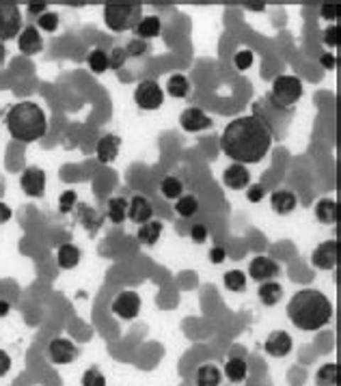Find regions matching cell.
<instances>
[{"mask_svg": "<svg viewBox=\"0 0 341 386\" xmlns=\"http://www.w3.org/2000/svg\"><path fill=\"white\" fill-rule=\"evenodd\" d=\"M272 132L270 128L257 119L255 115L238 117L220 134V151L232 158L236 164H257L261 162L270 147H272Z\"/></svg>", "mask_w": 341, "mask_h": 386, "instance_id": "6da1fadb", "label": "cell"}, {"mask_svg": "<svg viewBox=\"0 0 341 386\" xmlns=\"http://www.w3.org/2000/svg\"><path fill=\"white\" fill-rule=\"evenodd\" d=\"M288 317L298 330L313 333V330H320L330 321L332 302L320 290L307 287L292 296V300L288 304Z\"/></svg>", "mask_w": 341, "mask_h": 386, "instance_id": "7a4b0ae2", "label": "cell"}, {"mask_svg": "<svg viewBox=\"0 0 341 386\" xmlns=\"http://www.w3.org/2000/svg\"><path fill=\"white\" fill-rule=\"evenodd\" d=\"M5 126L13 140L20 143H35L48 134V117L43 108L37 101L24 99L7 108Z\"/></svg>", "mask_w": 341, "mask_h": 386, "instance_id": "3957f363", "label": "cell"}, {"mask_svg": "<svg viewBox=\"0 0 341 386\" xmlns=\"http://www.w3.org/2000/svg\"><path fill=\"white\" fill-rule=\"evenodd\" d=\"M102 16H104L106 26L112 33L134 31L143 18V5L141 3H108V5H104Z\"/></svg>", "mask_w": 341, "mask_h": 386, "instance_id": "277c9868", "label": "cell"}, {"mask_svg": "<svg viewBox=\"0 0 341 386\" xmlns=\"http://www.w3.org/2000/svg\"><path fill=\"white\" fill-rule=\"evenodd\" d=\"M305 87L298 76H276L272 80V89L268 93L270 101L283 110H294V106L303 99Z\"/></svg>", "mask_w": 341, "mask_h": 386, "instance_id": "5b68a950", "label": "cell"}, {"mask_svg": "<svg viewBox=\"0 0 341 386\" xmlns=\"http://www.w3.org/2000/svg\"><path fill=\"white\" fill-rule=\"evenodd\" d=\"M24 28L22 11L16 3H0V41H9L20 35Z\"/></svg>", "mask_w": 341, "mask_h": 386, "instance_id": "8992f818", "label": "cell"}, {"mask_svg": "<svg viewBox=\"0 0 341 386\" xmlns=\"http://www.w3.org/2000/svg\"><path fill=\"white\" fill-rule=\"evenodd\" d=\"M134 104L141 110H158L164 104V91L156 80H141L134 89Z\"/></svg>", "mask_w": 341, "mask_h": 386, "instance_id": "52a82bcc", "label": "cell"}, {"mask_svg": "<svg viewBox=\"0 0 341 386\" xmlns=\"http://www.w3.org/2000/svg\"><path fill=\"white\" fill-rule=\"evenodd\" d=\"M45 354H48V360L52 365H70V363H74L78 358L80 350H78V346L72 339L56 337V339H52L48 343Z\"/></svg>", "mask_w": 341, "mask_h": 386, "instance_id": "ba28073f", "label": "cell"}, {"mask_svg": "<svg viewBox=\"0 0 341 386\" xmlns=\"http://www.w3.org/2000/svg\"><path fill=\"white\" fill-rule=\"evenodd\" d=\"M281 274V265L268 257V255H257L251 263H249V277L257 283H266V281H274Z\"/></svg>", "mask_w": 341, "mask_h": 386, "instance_id": "9c48e42d", "label": "cell"}, {"mask_svg": "<svg viewBox=\"0 0 341 386\" xmlns=\"http://www.w3.org/2000/svg\"><path fill=\"white\" fill-rule=\"evenodd\" d=\"M110 309H112V313H115L117 317L130 321V319H134V317L139 315V311H141V296H139L136 292L126 290V292H121V294L115 296V300H112Z\"/></svg>", "mask_w": 341, "mask_h": 386, "instance_id": "30bf717a", "label": "cell"}, {"mask_svg": "<svg viewBox=\"0 0 341 386\" xmlns=\"http://www.w3.org/2000/svg\"><path fill=\"white\" fill-rule=\"evenodd\" d=\"M45 180L48 175L41 167H26L20 175V188L24 190V194L39 199L45 192Z\"/></svg>", "mask_w": 341, "mask_h": 386, "instance_id": "8fae6325", "label": "cell"}, {"mask_svg": "<svg viewBox=\"0 0 341 386\" xmlns=\"http://www.w3.org/2000/svg\"><path fill=\"white\" fill-rule=\"evenodd\" d=\"M180 126H182L186 132L197 134V132H205V130H210V128L214 126V119H212L207 113H203L201 108L190 106V108H186L184 113L180 115Z\"/></svg>", "mask_w": 341, "mask_h": 386, "instance_id": "7c38bea8", "label": "cell"}, {"mask_svg": "<svg viewBox=\"0 0 341 386\" xmlns=\"http://www.w3.org/2000/svg\"><path fill=\"white\" fill-rule=\"evenodd\" d=\"M74 220L80 225V227H85L87 231H91V233H97L99 229H102V225H104V220H106V216L104 214H99L93 205H89V203H80L78 201V205L74 207Z\"/></svg>", "mask_w": 341, "mask_h": 386, "instance_id": "4fadbf2b", "label": "cell"}, {"mask_svg": "<svg viewBox=\"0 0 341 386\" xmlns=\"http://www.w3.org/2000/svg\"><path fill=\"white\" fill-rule=\"evenodd\" d=\"M337 257H339V244L335 238L322 242L313 253H311V263L318 270H335L337 265Z\"/></svg>", "mask_w": 341, "mask_h": 386, "instance_id": "5bb4252c", "label": "cell"}, {"mask_svg": "<svg viewBox=\"0 0 341 386\" xmlns=\"http://www.w3.org/2000/svg\"><path fill=\"white\" fill-rule=\"evenodd\" d=\"M292 348H294V341L286 330H272L266 339V343H264V350L272 358H286L292 352Z\"/></svg>", "mask_w": 341, "mask_h": 386, "instance_id": "9a60e30c", "label": "cell"}, {"mask_svg": "<svg viewBox=\"0 0 341 386\" xmlns=\"http://www.w3.org/2000/svg\"><path fill=\"white\" fill-rule=\"evenodd\" d=\"M18 50L26 57H35V54L43 52V37L41 31L33 24L24 26L18 35Z\"/></svg>", "mask_w": 341, "mask_h": 386, "instance_id": "2e32d148", "label": "cell"}, {"mask_svg": "<svg viewBox=\"0 0 341 386\" xmlns=\"http://www.w3.org/2000/svg\"><path fill=\"white\" fill-rule=\"evenodd\" d=\"M222 184L229 190H244L251 186V171L244 167V164H229L222 171Z\"/></svg>", "mask_w": 341, "mask_h": 386, "instance_id": "e0dca14e", "label": "cell"}, {"mask_svg": "<svg viewBox=\"0 0 341 386\" xmlns=\"http://www.w3.org/2000/svg\"><path fill=\"white\" fill-rule=\"evenodd\" d=\"M128 218L132 223H136L139 227L153 220V205L147 197L143 194H134L130 201H128Z\"/></svg>", "mask_w": 341, "mask_h": 386, "instance_id": "ac0fdd59", "label": "cell"}, {"mask_svg": "<svg viewBox=\"0 0 341 386\" xmlns=\"http://www.w3.org/2000/svg\"><path fill=\"white\" fill-rule=\"evenodd\" d=\"M119 151H121V138L117 134H104L95 145V155L97 162L102 164H112L117 160Z\"/></svg>", "mask_w": 341, "mask_h": 386, "instance_id": "d6986e66", "label": "cell"}, {"mask_svg": "<svg viewBox=\"0 0 341 386\" xmlns=\"http://www.w3.org/2000/svg\"><path fill=\"white\" fill-rule=\"evenodd\" d=\"M296 205H298V197H296V192H292V190H288V188L274 190V192L270 194V207H272L276 214H281V216L292 214V211L296 209Z\"/></svg>", "mask_w": 341, "mask_h": 386, "instance_id": "ffe728a7", "label": "cell"}, {"mask_svg": "<svg viewBox=\"0 0 341 386\" xmlns=\"http://www.w3.org/2000/svg\"><path fill=\"white\" fill-rule=\"evenodd\" d=\"M80 259H82V253L72 242H65V244H61L59 248H56V263H59V268H63V270L78 268Z\"/></svg>", "mask_w": 341, "mask_h": 386, "instance_id": "44dd1931", "label": "cell"}, {"mask_svg": "<svg viewBox=\"0 0 341 386\" xmlns=\"http://www.w3.org/2000/svg\"><path fill=\"white\" fill-rule=\"evenodd\" d=\"M315 218H318V223H322V225H335L337 218H339V203H337V199H332V197L320 199L315 203Z\"/></svg>", "mask_w": 341, "mask_h": 386, "instance_id": "7402d4cb", "label": "cell"}, {"mask_svg": "<svg viewBox=\"0 0 341 386\" xmlns=\"http://www.w3.org/2000/svg\"><path fill=\"white\" fill-rule=\"evenodd\" d=\"M224 375L234 384H242L249 377V363L242 356H232L224 363Z\"/></svg>", "mask_w": 341, "mask_h": 386, "instance_id": "603a6c76", "label": "cell"}, {"mask_svg": "<svg viewBox=\"0 0 341 386\" xmlns=\"http://www.w3.org/2000/svg\"><path fill=\"white\" fill-rule=\"evenodd\" d=\"M112 225H121L128 218V199L126 197H110L106 203V214H104Z\"/></svg>", "mask_w": 341, "mask_h": 386, "instance_id": "cb8c5ba5", "label": "cell"}, {"mask_svg": "<svg viewBox=\"0 0 341 386\" xmlns=\"http://www.w3.org/2000/svg\"><path fill=\"white\" fill-rule=\"evenodd\" d=\"M283 285L276 283V281H266V283H259L257 287V298L264 307H274L278 304V300H283Z\"/></svg>", "mask_w": 341, "mask_h": 386, "instance_id": "d4e9b609", "label": "cell"}, {"mask_svg": "<svg viewBox=\"0 0 341 386\" xmlns=\"http://www.w3.org/2000/svg\"><path fill=\"white\" fill-rule=\"evenodd\" d=\"M134 33H136V37L143 39V41L156 39V37L162 35V20H160L158 16H143L141 22L136 24Z\"/></svg>", "mask_w": 341, "mask_h": 386, "instance_id": "484cf974", "label": "cell"}, {"mask_svg": "<svg viewBox=\"0 0 341 386\" xmlns=\"http://www.w3.org/2000/svg\"><path fill=\"white\" fill-rule=\"evenodd\" d=\"M220 382H222V371L214 363H203L195 373L197 386H220Z\"/></svg>", "mask_w": 341, "mask_h": 386, "instance_id": "4316f807", "label": "cell"}, {"mask_svg": "<svg viewBox=\"0 0 341 386\" xmlns=\"http://www.w3.org/2000/svg\"><path fill=\"white\" fill-rule=\"evenodd\" d=\"M162 231H164V223H162V220H149V223L141 225L136 238H139V242L143 246H153L162 238Z\"/></svg>", "mask_w": 341, "mask_h": 386, "instance_id": "83f0119b", "label": "cell"}, {"mask_svg": "<svg viewBox=\"0 0 341 386\" xmlns=\"http://www.w3.org/2000/svg\"><path fill=\"white\" fill-rule=\"evenodd\" d=\"M166 93L175 99H184L190 93V80L184 74H173L166 80Z\"/></svg>", "mask_w": 341, "mask_h": 386, "instance_id": "f1b7e54d", "label": "cell"}, {"mask_svg": "<svg viewBox=\"0 0 341 386\" xmlns=\"http://www.w3.org/2000/svg\"><path fill=\"white\" fill-rule=\"evenodd\" d=\"M160 192L164 199L168 201H175L184 194V182L178 177V175H166L162 182H160Z\"/></svg>", "mask_w": 341, "mask_h": 386, "instance_id": "f546056e", "label": "cell"}, {"mask_svg": "<svg viewBox=\"0 0 341 386\" xmlns=\"http://www.w3.org/2000/svg\"><path fill=\"white\" fill-rule=\"evenodd\" d=\"M222 285H224V290H229L234 294H240V292L247 290V274L242 270H229V272H224Z\"/></svg>", "mask_w": 341, "mask_h": 386, "instance_id": "4dcf8cb0", "label": "cell"}, {"mask_svg": "<svg viewBox=\"0 0 341 386\" xmlns=\"http://www.w3.org/2000/svg\"><path fill=\"white\" fill-rule=\"evenodd\" d=\"M337 382H339L337 363H326L315 371V384L318 386H337Z\"/></svg>", "mask_w": 341, "mask_h": 386, "instance_id": "1f68e13d", "label": "cell"}, {"mask_svg": "<svg viewBox=\"0 0 341 386\" xmlns=\"http://www.w3.org/2000/svg\"><path fill=\"white\" fill-rule=\"evenodd\" d=\"M199 211V199L195 194H182L175 199V214L180 218H193Z\"/></svg>", "mask_w": 341, "mask_h": 386, "instance_id": "d6a6232c", "label": "cell"}, {"mask_svg": "<svg viewBox=\"0 0 341 386\" xmlns=\"http://www.w3.org/2000/svg\"><path fill=\"white\" fill-rule=\"evenodd\" d=\"M87 65L93 74H104L108 70V54L102 48H93L87 54Z\"/></svg>", "mask_w": 341, "mask_h": 386, "instance_id": "836d02e7", "label": "cell"}, {"mask_svg": "<svg viewBox=\"0 0 341 386\" xmlns=\"http://www.w3.org/2000/svg\"><path fill=\"white\" fill-rule=\"evenodd\" d=\"M126 54H128V59H143V57H147L149 54V50H151V45H149V41H143V39H139V37H132L128 43H126Z\"/></svg>", "mask_w": 341, "mask_h": 386, "instance_id": "e575fe53", "label": "cell"}, {"mask_svg": "<svg viewBox=\"0 0 341 386\" xmlns=\"http://www.w3.org/2000/svg\"><path fill=\"white\" fill-rule=\"evenodd\" d=\"M59 24H61V16L56 11H50V9L37 18V28L45 31V33H56L59 31Z\"/></svg>", "mask_w": 341, "mask_h": 386, "instance_id": "d590c367", "label": "cell"}, {"mask_svg": "<svg viewBox=\"0 0 341 386\" xmlns=\"http://www.w3.org/2000/svg\"><path fill=\"white\" fill-rule=\"evenodd\" d=\"M126 63H128V54H126V50H124L121 45L112 48V50L108 52V70L119 72Z\"/></svg>", "mask_w": 341, "mask_h": 386, "instance_id": "8d00e7d4", "label": "cell"}, {"mask_svg": "<svg viewBox=\"0 0 341 386\" xmlns=\"http://www.w3.org/2000/svg\"><path fill=\"white\" fill-rule=\"evenodd\" d=\"M253 61H255V54H253V50H249V48L238 50V52H236V57H234V65H236L238 72L251 70V67H253Z\"/></svg>", "mask_w": 341, "mask_h": 386, "instance_id": "74e56055", "label": "cell"}, {"mask_svg": "<svg viewBox=\"0 0 341 386\" xmlns=\"http://www.w3.org/2000/svg\"><path fill=\"white\" fill-rule=\"evenodd\" d=\"M76 205H78V192L76 190L61 192V197H59V211L61 214H72Z\"/></svg>", "mask_w": 341, "mask_h": 386, "instance_id": "f35d334b", "label": "cell"}, {"mask_svg": "<svg viewBox=\"0 0 341 386\" xmlns=\"http://www.w3.org/2000/svg\"><path fill=\"white\" fill-rule=\"evenodd\" d=\"M82 386H106V377L104 373L97 369V367H91L82 373V380H80Z\"/></svg>", "mask_w": 341, "mask_h": 386, "instance_id": "ab89813d", "label": "cell"}, {"mask_svg": "<svg viewBox=\"0 0 341 386\" xmlns=\"http://www.w3.org/2000/svg\"><path fill=\"white\" fill-rule=\"evenodd\" d=\"M322 43H324L326 48H330V50L339 45V24H330V26L324 28V33H322Z\"/></svg>", "mask_w": 341, "mask_h": 386, "instance_id": "60d3db41", "label": "cell"}, {"mask_svg": "<svg viewBox=\"0 0 341 386\" xmlns=\"http://www.w3.org/2000/svg\"><path fill=\"white\" fill-rule=\"evenodd\" d=\"M188 236H190V240H193L195 244H205V242H207V238H210V229H207L203 223H197V225H193V227H190Z\"/></svg>", "mask_w": 341, "mask_h": 386, "instance_id": "b9f144b4", "label": "cell"}, {"mask_svg": "<svg viewBox=\"0 0 341 386\" xmlns=\"http://www.w3.org/2000/svg\"><path fill=\"white\" fill-rule=\"evenodd\" d=\"M339 13H341V7H339L337 3H324V5L320 7V16H322V20H326V22H337V20H339Z\"/></svg>", "mask_w": 341, "mask_h": 386, "instance_id": "7bdbcfd3", "label": "cell"}, {"mask_svg": "<svg viewBox=\"0 0 341 386\" xmlns=\"http://www.w3.org/2000/svg\"><path fill=\"white\" fill-rule=\"evenodd\" d=\"M264 197H266V186H264V184H251V186L247 188V199H249L251 203H259Z\"/></svg>", "mask_w": 341, "mask_h": 386, "instance_id": "ee69618b", "label": "cell"}, {"mask_svg": "<svg viewBox=\"0 0 341 386\" xmlns=\"http://www.w3.org/2000/svg\"><path fill=\"white\" fill-rule=\"evenodd\" d=\"M11 365H13L11 356L5 350H0V377H5L11 371Z\"/></svg>", "mask_w": 341, "mask_h": 386, "instance_id": "f6af8a7d", "label": "cell"}, {"mask_svg": "<svg viewBox=\"0 0 341 386\" xmlns=\"http://www.w3.org/2000/svg\"><path fill=\"white\" fill-rule=\"evenodd\" d=\"M320 65L326 70V72H332L335 67H337V57L332 52H324L322 57H320Z\"/></svg>", "mask_w": 341, "mask_h": 386, "instance_id": "bcb514c9", "label": "cell"}, {"mask_svg": "<svg viewBox=\"0 0 341 386\" xmlns=\"http://www.w3.org/2000/svg\"><path fill=\"white\" fill-rule=\"evenodd\" d=\"M224 259H227V250H224L222 246H214V248H210V261H212V263L220 265Z\"/></svg>", "mask_w": 341, "mask_h": 386, "instance_id": "7dc6e473", "label": "cell"}, {"mask_svg": "<svg viewBox=\"0 0 341 386\" xmlns=\"http://www.w3.org/2000/svg\"><path fill=\"white\" fill-rule=\"evenodd\" d=\"M11 216H13V209L7 203L0 201V225H7L11 220Z\"/></svg>", "mask_w": 341, "mask_h": 386, "instance_id": "c3c4849f", "label": "cell"}, {"mask_svg": "<svg viewBox=\"0 0 341 386\" xmlns=\"http://www.w3.org/2000/svg\"><path fill=\"white\" fill-rule=\"evenodd\" d=\"M26 11H28L31 16L39 18L41 13L48 11V5H45V3H28V5H26Z\"/></svg>", "mask_w": 341, "mask_h": 386, "instance_id": "681fc988", "label": "cell"}, {"mask_svg": "<svg viewBox=\"0 0 341 386\" xmlns=\"http://www.w3.org/2000/svg\"><path fill=\"white\" fill-rule=\"evenodd\" d=\"M9 313H11V302H9V300H3V298H0V319L7 317Z\"/></svg>", "mask_w": 341, "mask_h": 386, "instance_id": "f907efd6", "label": "cell"}, {"mask_svg": "<svg viewBox=\"0 0 341 386\" xmlns=\"http://www.w3.org/2000/svg\"><path fill=\"white\" fill-rule=\"evenodd\" d=\"M5 61H7V48H5V43H3V41H0V70H3Z\"/></svg>", "mask_w": 341, "mask_h": 386, "instance_id": "816d5d0a", "label": "cell"}, {"mask_svg": "<svg viewBox=\"0 0 341 386\" xmlns=\"http://www.w3.org/2000/svg\"><path fill=\"white\" fill-rule=\"evenodd\" d=\"M249 11H266V5L264 3H253V5H244Z\"/></svg>", "mask_w": 341, "mask_h": 386, "instance_id": "f5cc1de1", "label": "cell"}]
</instances>
